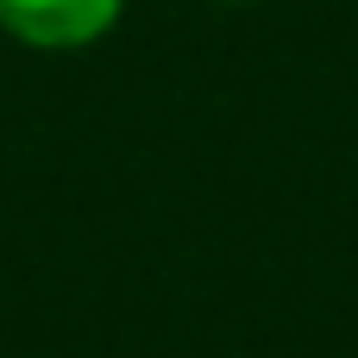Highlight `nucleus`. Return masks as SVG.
Wrapping results in <instances>:
<instances>
[{
	"label": "nucleus",
	"instance_id": "nucleus-1",
	"mask_svg": "<svg viewBox=\"0 0 358 358\" xmlns=\"http://www.w3.org/2000/svg\"><path fill=\"white\" fill-rule=\"evenodd\" d=\"M126 0H0V31L31 50H82L113 31Z\"/></svg>",
	"mask_w": 358,
	"mask_h": 358
}]
</instances>
